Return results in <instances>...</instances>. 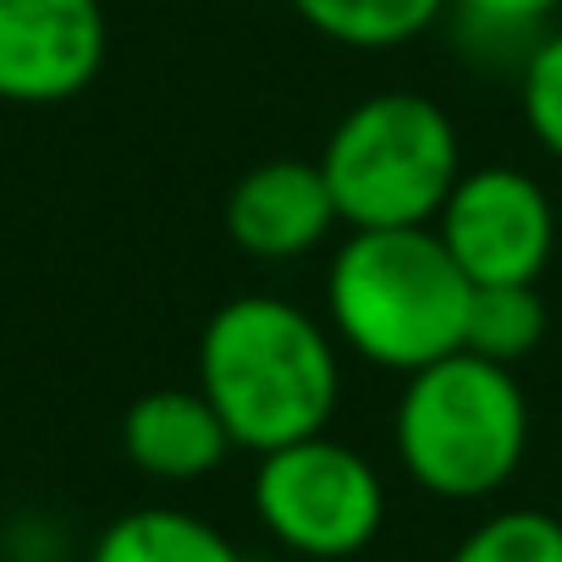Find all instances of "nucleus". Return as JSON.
<instances>
[{"label": "nucleus", "instance_id": "1", "mask_svg": "<svg viewBox=\"0 0 562 562\" xmlns=\"http://www.w3.org/2000/svg\"><path fill=\"white\" fill-rule=\"evenodd\" d=\"M199 392L237 452H276L331 430L342 342L281 293H237L199 331Z\"/></svg>", "mask_w": 562, "mask_h": 562}, {"label": "nucleus", "instance_id": "2", "mask_svg": "<svg viewBox=\"0 0 562 562\" xmlns=\"http://www.w3.org/2000/svg\"><path fill=\"white\" fill-rule=\"evenodd\" d=\"M469 276L452 265L430 226L348 232L326 265L331 337L392 375H414L463 348Z\"/></svg>", "mask_w": 562, "mask_h": 562}, {"label": "nucleus", "instance_id": "3", "mask_svg": "<svg viewBox=\"0 0 562 562\" xmlns=\"http://www.w3.org/2000/svg\"><path fill=\"white\" fill-rule=\"evenodd\" d=\"M392 447L425 496L485 502L518 474L529 452V397L507 364L458 348L403 375Z\"/></svg>", "mask_w": 562, "mask_h": 562}, {"label": "nucleus", "instance_id": "4", "mask_svg": "<svg viewBox=\"0 0 562 562\" xmlns=\"http://www.w3.org/2000/svg\"><path fill=\"white\" fill-rule=\"evenodd\" d=\"M321 171L348 232L430 226L463 177V138L430 94L381 89L342 111L321 149Z\"/></svg>", "mask_w": 562, "mask_h": 562}, {"label": "nucleus", "instance_id": "5", "mask_svg": "<svg viewBox=\"0 0 562 562\" xmlns=\"http://www.w3.org/2000/svg\"><path fill=\"white\" fill-rule=\"evenodd\" d=\"M254 518L293 562H348L386 524L381 469L331 430L254 463Z\"/></svg>", "mask_w": 562, "mask_h": 562}, {"label": "nucleus", "instance_id": "6", "mask_svg": "<svg viewBox=\"0 0 562 562\" xmlns=\"http://www.w3.org/2000/svg\"><path fill=\"white\" fill-rule=\"evenodd\" d=\"M430 232L469 276V288L540 281L557 248L551 193L518 166H463Z\"/></svg>", "mask_w": 562, "mask_h": 562}, {"label": "nucleus", "instance_id": "7", "mask_svg": "<svg viewBox=\"0 0 562 562\" xmlns=\"http://www.w3.org/2000/svg\"><path fill=\"white\" fill-rule=\"evenodd\" d=\"M100 0H0V100L67 105L105 67Z\"/></svg>", "mask_w": 562, "mask_h": 562}, {"label": "nucleus", "instance_id": "8", "mask_svg": "<svg viewBox=\"0 0 562 562\" xmlns=\"http://www.w3.org/2000/svg\"><path fill=\"white\" fill-rule=\"evenodd\" d=\"M342 226L321 160L276 155L248 166L226 193V237L259 265H293Z\"/></svg>", "mask_w": 562, "mask_h": 562}, {"label": "nucleus", "instance_id": "9", "mask_svg": "<svg viewBox=\"0 0 562 562\" xmlns=\"http://www.w3.org/2000/svg\"><path fill=\"white\" fill-rule=\"evenodd\" d=\"M122 452L138 474L188 485L215 474L237 447L199 386H155L127 403L122 414Z\"/></svg>", "mask_w": 562, "mask_h": 562}, {"label": "nucleus", "instance_id": "10", "mask_svg": "<svg viewBox=\"0 0 562 562\" xmlns=\"http://www.w3.org/2000/svg\"><path fill=\"white\" fill-rule=\"evenodd\" d=\"M89 562H248V557L221 524L188 507H133L94 535Z\"/></svg>", "mask_w": 562, "mask_h": 562}, {"label": "nucleus", "instance_id": "11", "mask_svg": "<svg viewBox=\"0 0 562 562\" xmlns=\"http://www.w3.org/2000/svg\"><path fill=\"white\" fill-rule=\"evenodd\" d=\"M293 18L342 50H403L447 18V0H288Z\"/></svg>", "mask_w": 562, "mask_h": 562}, {"label": "nucleus", "instance_id": "12", "mask_svg": "<svg viewBox=\"0 0 562 562\" xmlns=\"http://www.w3.org/2000/svg\"><path fill=\"white\" fill-rule=\"evenodd\" d=\"M540 342H546V299H540V281L474 288V299H469V326H463V353L518 370Z\"/></svg>", "mask_w": 562, "mask_h": 562}, {"label": "nucleus", "instance_id": "13", "mask_svg": "<svg viewBox=\"0 0 562 562\" xmlns=\"http://www.w3.org/2000/svg\"><path fill=\"white\" fill-rule=\"evenodd\" d=\"M447 12L469 50H485L518 67L535 50V40L557 29L562 0H447Z\"/></svg>", "mask_w": 562, "mask_h": 562}, {"label": "nucleus", "instance_id": "14", "mask_svg": "<svg viewBox=\"0 0 562 562\" xmlns=\"http://www.w3.org/2000/svg\"><path fill=\"white\" fill-rule=\"evenodd\" d=\"M447 562H562V524L546 507H502L480 518Z\"/></svg>", "mask_w": 562, "mask_h": 562}, {"label": "nucleus", "instance_id": "15", "mask_svg": "<svg viewBox=\"0 0 562 562\" xmlns=\"http://www.w3.org/2000/svg\"><path fill=\"white\" fill-rule=\"evenodd\" d=\"M518 111L535 144L562 160V23L535 40V50L518 61Z\"/></svg>", "mask_w": 562, "mask_h": 562}, {"label": "nucleus", "instance_id": "16", "mask_svg": "<svg viewBox=\"0 0 562 562\" xmlns=\"http://www.w3.org/2000/svg\"><path fill=\"white\" fill-rule=\"evenodd\" d=\"M551 513H557V524H562V491H557V507H551Z\"/></svg>", "mask_w": 562, "mask_h": 562}]
</instances>
